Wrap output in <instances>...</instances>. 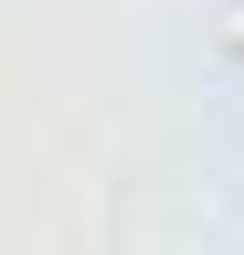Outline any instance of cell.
<instances>
[{"label":"cell","instance_id":"cell-1","mask_svg":"<svg viewBox=\"0 0 244 255\" xmlns=\"http://www.w3.org/2000/svg\"><path fill=\"white\" fill-rule=\"evenodd\" d=\"M234 43H244V11H234Z\"/></svg>","mask_w":244,"mask_h":255}]
</instances>
